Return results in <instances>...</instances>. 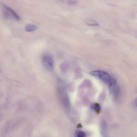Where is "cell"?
<instances>
[{
    "mask_svg": "<svg viewBox=\"0 0 137 137\" xmlns=\"http://www.w3.org/2000/svg\"><path fill=\"white\" fill-rule=\"evenodd\" d=\"M90 74L92 76L98 78L108 84L111 83L113 79L108 73L103 71H93L90 72Z\"/></svg>",
    "mask_w": 137,
    "mask_h": 137,
    "instance_id": "1",
    "label": "cell"
},
{
    "mask_svg": "<svg viewBox=\"0 0 137 137\" xmlns=\"http://www.w3.org/2000/svg\"><path fill=\"white\" fill-rule=\"evenodd\" d=\"M3 14L4 17L8 19H12L16 21H19L20 17L14 11L9 7L3 5Z\"/></svg>",
    "mask_w": 137,
    "mask_h": 137,
    "instance_id": "2",
    "label": "cell"
},
{
    "mask_svg": "<svg viewBox=\"0 0 137 137\" xmlns=\"http://www.w3.org/2000/svg\"><path fill=\"white\" fill-rule=\"evenodd\" d=\"M42 61L43 65L47 70L50 71L53 70L54 61L50 55L47 54L43 55L42 57Z\"/></svg>",
    "mask_w": 137,
    "mask_h": 137,
    "instance_id": "3",
    "label": "cell"
},
{
    "mask_svg": "<svg viewBox=\"0 0 137 137\" xmlns=\"http://www.w3.org/2000/svg\"><path fill=\"white\" fill-rule=\"evenodd\" d=\"M37 28V27L35 25L30 24L26 25L25 27V30L27 32H31L35 31Z\"/></svg>",
    "mask_w": 137,
    "mask_h": 137,
    "instance_id": "4",
    "label": "cell"
},
{
    "mask_svg": "<svg viewBox=\"0 0 137 137\" xmlns=\"http://www.w3.org/2000/svg\"><path fill=\"white\" fill-rule=\"evenodd\" d=\"M85 22L86 24L90 26H98L99 25L98 23L92 19L86 20Z\"/></svg>",
    "mask_w": 137,
    "mask_h": 137,
    "instance_id": "5",
    "label": "cell"
},
{
    "mask_svg": "<svg viewBox=\"0 0 137 137\" xmlns=\"http://www.w3.org/2000/svg\"><path fill=\"white\" fill-rule=\"evenodd\" d=\"M92 108L94 110L96 113L99 114L100 112L101 107L100 105L98 103L94 104L92 106Z\"/></svg>",
    "mask_w": 137,
    "mask_h": 137,
    "instance_id": "6",
    "label": "cell"
},
{
    "mask_svg": "<svg viewBox=\"0 0 137 137\" xmlns=\"http://www.w3.org/2000/svg\"><path fill=\"white\" fill-rule=\"evenodd\" d=\"M76 136L78 137H85L86 136V134L84 132L77 131L76 133Z\"/></svg>",
    "mask_w": 137,
    "mask_h": 137,
    "instance_id": "7",
    "label": "cell"
},
{
    "mask_svg": "<svg viewBox=\"0 0 137 137\" xmlns=\"http://www.w3.org/2000/svg\"><path fill=\"white\" fill-rule=\"evenodd\" d=\"M62 2H66L69 5H74L76 4L77 2L76 0H60Z\"/></svg>",
    "mask_w": 137,
    "mask_h": 137,
    "instance_id": "8",
    "label": "cell"
},
{
    "mask_svg": "<svg viewBox=\"0 0 137 137\" xmlns=\"http://www.w3.org/2000/svg\"><path fill=\"white\" fill-rule=\"evenodd\" d=\"M61 69L63 72H65L67 70L68 66L66 63H63L61 66Z\"/></svg>",
    "mask_w": 137,
    "mask_h": 137,
    "instance_id": "9",
    "label": "cell"
},
{
    "mask_svg": "<svg viewBox=\"0 0 137 137\" xmlns=\"http://www.w3.org/2000/svg\"><path fill=\"white\" fill-rule=\"evenodd\" d=\"M1 114H0V118H1Z\"/></svg>",
    "mask_w": 137,
    "mask_h": 137,
    "instance_id": "10",
    "label": "cell"
},
{
    "mask_svg": "<svg viewBox=\"0 0 137 137\" xmlns=\"http://www.w3.org/2000/svg\"><path fill=\"white\" fill-rule=\"evenodd\" d=\"M0 72H1V70H0Z\"/></svg>",
    "mask_w": 137,
    "mask_h": 137,
    "instance_id": "11",
    "label": "cell"
}]
</instances>
